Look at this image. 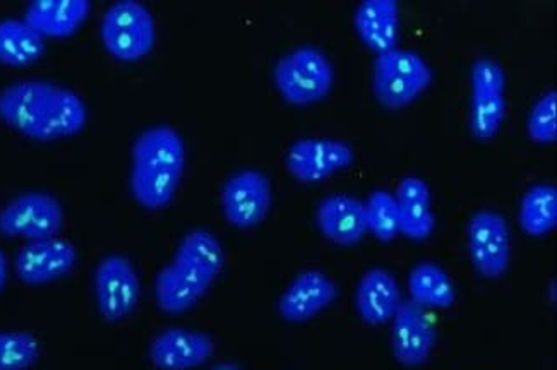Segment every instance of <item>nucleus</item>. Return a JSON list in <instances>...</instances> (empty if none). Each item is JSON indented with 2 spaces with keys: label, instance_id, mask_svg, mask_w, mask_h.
<instances>
[{
  "label": "nucleus",
  "instance_id": "aec40b11",
  "mask_svg": "<svg viewBox=\"0 0 557 370\" xmlns=\"http://www.w3.org/2000/svg\"><path fill=\"white\" fill-rule=\"evenodd\" d=\"M400 235L410 240H425L436 229V217L431 208V189L420 177L401 178L396 187Z\"/></svg>",
  "mask_w": 557,
  "mask_h": 370
},
{
  "label": "nucleus",
  "instance_id": "c85d7f7f",
  "mask_svg": "<svg viewBox=\"0 0 557 370\" xmlns=\"http://www.w3.org/2000/svg\"><path fill=\"white\" fill-rule=\"evenodd\" d=\"M9 280V264L4 250L0 249V292H4Z\"/></svg>",
  "mask_w": 557,
  "mask_h": 370
},
{
  "label": "nucleus",
  "instance_id": "393cba45",
  "mask_svg": "<svg viewBox=\"0 0 557 370\" xmlns=\"http://www.w3.org/2000/svg\"><path fill=\"white\" fill-rule=\"evenodd\" d=\"M363 205L368 234L374 235L380 242H392L396 235H400V218L395 194L388 190H374Z\"/></svg>",
  "mask_w": 557,
  "mask_h": 370
},
{
  "label": "nucleus",
  "instance_id": "423d86ee",
  "mask_svg": "<svg viewBox=\"0 0 557 370\" xmlns=\"http://www.w3.org/2000/svg\"><path fill=\"white\" fill-rule=\"evenodd\" d=\"M100 38L103 49L115 61H141L157 44L153 14L136 0L115 2L101 17Z\"/></svg>",
  "mask_w": 557,
  "mask_h": 370
},
{
  "label": "nucleus",
  "instance_id": "39448f33",
  "mask_svg": "<svg viewBox=\"0 0 557 370\" xmlns=\"http://www.w3.org/2000/svg\"><path fill=\"white\" fill-rule=\"evenodd\" d=\"M432 71L424 57L407 49L377 53L372 65V91L384 109L400 110L428 91Z\"/></svg>",
  "mask_w": 557,
  "mask_h": 370
},
{
  "label": "nucleus",
  "instance_id": "9d476101",
  "mask_svg": "<svg viewBox=\"0 0 557 370\" xmlns=\"http://www.w3.org/2000/svg\"><path fill=\"white\" fill-rule=\"evenodd\" d=\"M220 202L223 217L232 226L255 229L270 214L273 205L271 181L261 170H238L223 184Z\"/></svg>",
  "mask_w": 557,
  "mask_h": 370
},
{
  "label": "nucleus",
  "instance_id": "ddd939ff",
  "mask_svg": "<svg viewBox=\"0 0 557 370\" xmlns=\"http://www.w3.org/2000/svg\"><path fill=\"white\" fill-rule=\"evenodd\" d=\"M392 322V350L396 362L405 367L424 366L437 342L431 312L408 298L401 300Z\"/></svg>",
  "mask_w": 557,
  "mask_h": 370
},
{
  "label": "nucleus",
  "instance_id": "bb28decb",
  "mask_svg": "<svg viewBox=\"0 0 557 370\" xmlns=\"http://www.w3.org/2000/svg\"><path fill=\"white\" fill-rule=\"evenodd\" d=\"M527 133L537 145H554L557 141V92L556 89L544 92L527 119Z\"/></svg>",
  "mask_w": 557,
  "mask_h": 370
},
{
  "label": "nucleus",
  "instance_id": "412c9836",
  "mask_svg": "<svg viewBox=\"0 0 557 370\" xmlns=\"http://www.w3.org/2000/svg\"><path fill=\"white\" fill-rule=\"evenodd\" d=\"M47 52V41L26 23L25 17L0 20V64L28 67Z\"/></svg>",
  "mask_w": 557,
  "mask_h": 370
},
{
  "label": "nucleus",
  "instance_id": "f3484780",
  "mask_svg": "<svg viewBox=\"0 0 557 370\" xmlns=\"http://www.w3.org/2000/svg\"><path fill=\"white\" fill-rule=\"evenodd\" d=\"M401 291L392 271L372 268L360 276L356 286V310L363 322L381 326L392 321L400 307Z\"/></svg>",
  "mask_w": 557,
  "mask_h": 370
},
{
  "label": "nucleus",
  "instance_id": "7ed1b4c3",
  "mask_svg": "<svg viewBox=\"0 0 557 370\" xmlns=\"http://www.w3.org/2000/svg\"><path fill=\"white\" fill-rule=\"evenodd\" d=\"M186 170V145L166 124L143 131L131 151L129 189L134 201L148 211L165 210L174 201Z\"/></svg>",
  "mask_w": 557,
  "mask_h": 370
},
{
  "label": "nucleus",
  "instance_id": "c756f323",
  "mask_svg": "<svg viewBox=\"0 0 557 370\" xmlns=\"http://www.w3.org/2000/svg\"><path fill=\"white\" fill-rule=\"evenodd\" d=\"M210 370H244V367L238 362H234V360H223V362L211 367Z\"/></svg>",
  "mask_w": 557,
  "mask_h": 370
},
{
  "label": "nucleus",
  "instance_id": "2eb2a0df",
  "mask_svg": "<svg viewBox=\"0 0 557 370\" xmlns=\"http://www.w3.org/2000/svg\"><path fill=\"white\" fill-rule=\"evenodd\" d=\"M338 297V285L321 270H306L288 283L278 298V314L283 321H311L332 306Z\"/></svg>",
  "mask_w": 557,
  "mask_h": 370
},
{
  "label": "nucleus",
  "instance_id": "a211bd4d",
  "mask_svg": "<svg viewBox=\"0 0 557 370\" xmlns=\"http://www.w3.org/2000/svg\"><path fill=\"white\" fill-rule=\"evenodd\" d=\"M88 0H35L25 11V21L41 37L70 38L85 25L91 13Z\"/></svg>",
  "mask_w": 557,
  "mask_h": 370
},
{
  "label": "nucleus",
  "instance_id": "4be33fe9",
  "mask_svg": "<svg viewBox=\"0 0 557 370\" xmlns=\"http://www.w3.org/2000/svg\"><path fill=\"white\" fill-rule=\"evenodd\" d=\"M407 286L410 300L428 310L449 309L457 303L455 283L436 262H417L408 273Z\"/></svg>",
  "mask_w": 557,
  "mask_h": 370
},
{
  "label": "nucleus",
  "instance_id": "dca6fc26",
  "mask_svg": "<svg viewBox=\"0 0 557 370\" xmlns=\"http://www.w3.org/2000/svg\"><path fill=\"white\" fill-rule=\"evenodd\" d=\"M315 225L335 246H356L368 235L366 205L351 194L326 196L315 208Z\"/></svg>",
  "mask_w": 557,
  "mask_h": 370
},
{
  "label": "nucleus",
  "instance_id": "6e6552de",
  "mask_svg": "<svg viewBox=\"0 0 557 370\" xmlns=\"http://www.w3.org/2000/svg\"><path fill=\"white\" fill-rule=\"evenodd\" d=\"M98 312L109 322L124 321L141 298V280L129 258L109 254L98 261L94 273Z\"/></svg>",
  "mask_w": 557,
  "mask_h": 370
},
{
  "label": "nucleus",
  "instance_id": "f257e3e1",
  "mask_svg": "<svg viewBox=\"0 0 557 370\" xmlns=\"http://www.w3.org/2000/svg\"><path fill=\"white\" fill-rule=\"evenodd\" d=\"M0 121L32 141L77 136L88 124V107L74 89L47 79H20L0 89Z\"/></svg>",
  "mask_w": 557,
  "mask_h": 370
},
{
  "label": "nucleus",
  "instance_id": "b1692460",
  "mask_svg": "<svg viewBox=\"0 0 557 370\" xmlns=\"http://www.w3.org/2000/svg\"><path fill=\"white\" fill-rule=\"evenodd\" d=\"M506 119L505 92L472 91L470 131L476 141H493Z\"/></svg>",
  "mask_w": 557,
  "mask_h": 370
},
{
  "label": "nucleus",
  "instance_id": "6ab92c4d",
  "mask_svg": "<svg viewBox=\"0 0 557 370\" xmlns=\"http://www.w3.org/2000/svg\"><path fill=\"white\" fill-rule=\"evenodd\" d=\"M354 28L372 52L396 49L400 38V8L395 0H363L354 13Z\"/></svg>",
  "mask_w": 557,
  "mask_h": 370
},
{
  "label": "nucleus",
  "instance_id": "20e7f679",
  "mask_svg": "<svg viewBox=\"0 0 557 370\" xmlns=\"http://www.w3.org/2000/svg\"><path fill=\"white\" fill-rule=\"evenodd\" d=\"M280 97L294 107L320 103L335 85V67L320 49L304 45L280 57L273 67Z\"/></svg>",
  "mask_w": 557,
  "mask_h": 370
},
{
  "label": "nucleus",
  "instance_id": "f03ea898",
  "mask_svg": "<svg viewBox=\"0 0 557 370\" xmlns=\"http://www.w3.org/2000/svg\"><path fill=\"white\" fill-rule=\"evenodd\" d=\"M225 268V250L207 229L189 230L178 242L172 261L154 278L157 306L166 314L193 309Z\"/></svg>",
  "mask_w": 557,
  "mask_h": 370
},
{
  "label": "nucleus",
  "instance_id": "a878e982",
  "mask_svg": "<svg viewBox=\"0 0 557 370\" xmlns=\"http://www.w3.org/2000/svg\"><path fill=\"white\" fill-rule=\"evenodd\" d=\"M41 348L28 331H0V370H29L37 366Z\"/></svg>",
  "mask_w": 557,
  "mask_h": 370
},
{
  "label": "nucleus",
  "instance_id": "0eeeda50",
  "mask_svg": "<svg viewBox=\"0 0 557 370\" xmlns=\"http://www.w3.org/2000/svg\"><path fill=\"white\" fill-rule=\"evenodd\" d=\"M64 226V208L53 194L28 190L17 194L0 210V235L25 242L59 237Z\"/></svg>",
  "mask_w": 557,
  "mask_h": 370
},
{
  "label": "nucleus",
  "instance_id": "5701e85b",
  "mask_svg": "<svg viewBox=\"0 0 557 370\" xmlns=\"http://www.w3.org/2000/svg\"><path fill=\"white\" fill-rule=\"evenodd\" d=\"M518 223L530 237L549 235L557 226L556 185H532L521 198Z\"/></svg>",
  "mask_w": 557,
  "mask_h": 370
},
{
  "label": "nucleus",
  "instance_id": "cd10ccee",
  "mask_svg": "<svg viewBox=\"0 0 557 370\" xmlns=\"http://www.w3.org/2000/svg\"><path fill=\"white\" fill-rule=\"evenodd\" d=\"M472 91L506 92L508 77L499 62L488 57H479L470 71Z\"/></svg>",
  "mask_w": 557,
  "mask_h": 370
},
{
  "label": "nucleus",
  "instance_id": "1a4fd4ad",
  "mask_svg": "<svg viewBox=\"0 0 557 370\" xmlns=\"http://www.w3.org/2000/svg\"><path fill=\"white\" fill-rule=\"evenodd\" d=\"M467 247L473 268L487 280L505 276L511 262V232L502 213L479 210L467 222Z\"/></svg>",
  "mask_w": 557,
  "mask_h": 370
},
{
  "label": "nucleus",
  "instance_id": "4468645a",
  "mask_svg": "<svg viewBox=\"0 0 557 370\" xmlns=\"http://www.w3.org/2000/svg\"><path fill=\"white\" fill-rule=\"evenodd\" d=\"M214 350V340L205 331L172 326L151 340L148 357L158 370H193L205 366Z\"/></svg>",
  "mask_w": 557,
  "mask_h": 370
},
{
  "label": "nucleus",
  "instance_id": "9b49d317",
  "mask_svg": "<svg viewBox=\"0 0 557 370\" xmlns=\"http://www.w3.org/2000/svg\"><path fill=\"white\" fill-rule=\"evenodd\" d=\"M354 160L356 151L348 143L333 137H302L288 148L285 166L295 181L320 184L335 173L347 170Z\"/></svg>",
  "mask_w": 557,
  "mask_h": 370
},
{
  "label": "nucleus",
  "instance_id": "f8f14e48",
  "mask_svg": "<svg viewBox=\"0 0 557 370\" xmlns=\"http://www.w3.org/2000/svg\"><path fill=\"white\" fill-rule=\"evenodd\" d=\"M77 259V249L70 240L61 237L44 238L26 242L17 250L14 270L25 285H49L73 273Z\"/></svg>",
  "mask_w": 557,
  "mask_h": 370
}]
</instances>
